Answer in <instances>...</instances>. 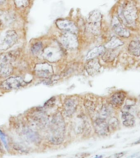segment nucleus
I'll use <instances>...</instances> for the list:
<instances>
[{"label": "nucleus", "instance_id": "f257e3e1", "mask_svg": "<svg viewBox=\"0 0 140 158\" xmlns=\"http://www.w3.org/2000/svg\"><path fill=\"white\" fill-rule=\"evenodd\" d=\"M49 127V135H48V141L50 143L53 145H60L64 141L65 125L64 119L62 117V114H55L52 118L51 121L48 123Z\"/></svg>", "mask_w": 140, "mask_h": 158}, {"label": "nucleus", "instance_id": "f03ea898", "mask_svg": "<svg viewBox=\"0 0 140 158\" xmlns=\"http://www.w3.org/2000/svg\"><path fill=\"white\" fill-rule=\"evenodd\" d=\"M120 14V19L124 21L126 24L132 25L136 21L138 18V12L136 8L135 5L133 2H128L125 5V7H122L121 9V12H119Z\"/></svg>", "mask_w": 140, "mask_h": 158}, {"label": "nucleus", "instance_id": "7ed1b4c3", "mask_svg": "<svg viewBox=\"0 0 140 158\" xmlns=\"http://www.w3.org/2000/svg\"><path fill=\"white\" fill-rule=\"evenodd\" d=\"M102 17V13L98 10H94L89 15V29L92 33L95 35H98L100 33Z\"/></svg>", "mask_w": 140, "mask_h": 158}, {"label": "nucleus", "instance_id": "20e7f679", "mask_svg": "<svg viewBox=\"0 0 140 158\" xmlns=\"http://www.w3.org/2000/svg\"><path fill=\"white\" fill-rule=\"evenodd\" d=\"M18 40V35L15 31H7L0 40V49L7 50L12 48Z\"/></svg>", "mask_w": 140, "mask_h": 158}, {"label": "nucleus", "instance_id": "39448f33", "mask_svg": "<svg viewBox=\"0 0 140 158\" xmlns=\"http://www.w3.org/2000/svg\"><path fill=\"white\" fill-rule=\"evenodd\" d=\"M26 85V82L20 76H12L6 79L2 84V88L6 90L19 89Z\"/></svg>", "mask_w": 140, "mask_h": 158}, {"label": "nucleus", "instance_id": "423d86ee", "mask_svg": "<svg viewBox=\"0 0 140 158\" xmlns=\"http://www.w3.org/2000/svg\"><path fill=\"white\" fill-rule=\"evenodd\" d=\"M34 71H35L36 76L43 79L51 78L53 75L52 66L47 62L36 64Z\"/></svg>", "mask_w": 140, "mask_h": 158}, {"label": "nucleus", "instance_id": "0eeeda50", "mask_svg": "<svg viewBox=\"0 0 140 158\" xmlns=\"http://www.w3.org/2000/svg\"><path fill=\"white\" fill-rule=\"evenodd\" d=\"M22 135L26 141L30 142L31 143L35 145H39L41 143V136L38 131L34 130L33 128L25 126L22 128Z\"/></svg>", "mask_w": 140, "mask_h": 158}, {"label": "nucleus", "instance_id": "6e6552de", "mask_svg": "<svg viewBox=\"0 0 140 158\" xmlns=\"http://www.w3.org/2000/svg\"><path fill=\"white\" fill-rule=\"evenodd\" d=\"M60 41L67 49H74L78 46V40L76 35L71 32H63L60 37Z\"/></svg>", "mask_w": 140, "mask_h": 158}, {"label": "nucleus", "instance_id": "1a4fd4ad", "mask_svg": "<svg viewBox=\"0 0 140 158\" xmlns=\"http://www.w3.org/2000/svg\"><path fill=\"white\" fill-rule=\"evenodd\" d=\"M31 120L32 124L38 128H43L49 123L47 115L42 110H37L32 116H31Z\"/></svg>", "mask_w": 140, "mask_h": 158}, {"label": "nucleus", "instance_id": "9d476101", "mask_svg": "<svg viewBox=\"0 0 140 158\" xmlns=\"http://www.w3.org/2000/svg\"><path fill=\"white\" fill-rule=\"evenodd\" d=\"M93 127L94 131L98 136H107L109 135L110 129L108 126V123L105 119L97 117L93 121Z\"/></svg>", "mask_w": 140, "mask_h": 158}, {"label": "nucleus", "instance_id": "9b49d317", "mask_svg": "<svg viewBox=\"0 0 140 158\" xmlns=\"http://www.w3.org/2000/svg\"><path fill=\"white\" fill-rule=\"evenodd\" d=\"M43 57L50 62L57 61L62 57V52L59 48L53 47V46H49V47L46 48L45 49L43 50Z\"/></svg>", "mask_w": 140, "mask_h": 158}, {"label": "nucleus", "instance_id": "f8f14e48", "mask_svg": "<svg viewBox=\"0 0 140 158\" xmlns=\"http://www.w3.org/2000/svg\"><path fill=\"white\" fill-rule=\"evenodd\" d=\"M112 26L113 31H115V33L117 34L119 37L121 38H129L130 36V32L129 30L125 28V26L122 25L120 19L117 18V17H114L112 18Z\"/></svg>", "mask_w": 140, "mask_h": 158}, {"label": "nucleus", "instance_id": "ddd939ff", "mask_svg": "<svg viewBox=\"0 0 140 158\" xmlns=\"http://www.w3.org/2000/svg\"><path fill=\"white\" fill-rule=\"evenodd\" d=\"M78 106V102L75 98H67L63 104V113L65 116L71 117L76 112Z\"/></svg>", "mask_w": 140, "mask_h": 158}, {"label": "nucleus", "instance_id": "4468645a", "mask_svg": "<svg viewBox=\"0 0 140 158\" xmlns=\"http://www.w3.org/2000/svg\"><path fill=\"white\" fill-rule=\"evenodd\" d=\"M56 26L59 30L63 31L64 32H71V33L76 34L78 31V29L76 27V24L73 21L67 19H58L56 21Z\"/></svg>", "mask_w": 140, "mask_h": 158}, {"label": "nucleus", "instance_id": "2eb2a0df", "mask_svg": "<svg viewBox=\"0 0 140 158\" xmlns=\"http://www.w3.org/2000/svg\"><path fill=\"white\" fill-rule=\"evenodd\" d=\"M85 71L91 76H96L101 71V64L97 58L88 60L85 64Z\"/></svg>", "mask_w": 140, "mask_h": 158}, {"label": "nucleus", "instance_id": "dca6fc26", "mask_svg": "<svg viewBox=\"0 0 140 158\" xmlns=\"http://www.w3.org/2000/svg\"><path fill=\"white\" fill-rule=\"evenodd\" d=\"M126 99V94L124 92H117L110 98V104L113 106L119 107L123 105Z\"/></svg>", "mask_w": 140, "mask_h": 158}, {"label": "nucleus", "instance_id": "f3484780", "mask_svg": "<svg viewBox=\"0 0 140 158\" xmlns=\"http://www.w3.org/2000/svg\"><path fill=\"white\" fill-rule=\"evenodd\" d=\"M121 121L124 126L130 128L135 125V119L134 116L130 111H121Z\"/></svg>", "mask_w": 140, "mask_h": 158}, {"label": "nucleus", "instance_id": "a211bd4d", "mask_svg": "<svg viewBox=\"0 0 140 158\" xmlns=\"http://www.w3.org/2000/svg\"><path fill=\"white\" fill-rule=\"evenodd\" d=\"M105 47L104 46H98L92 50H90L89 52L86 55V60L94 59V58H97V57L99 56H102V54L105 52Z\"/></svg>", "mask_w": 140, "mask_h": 158}, {"label": "nucleus", "instance_id": "6ab92c4d", "mask_svg": "<svg viewBox=\"0 0 140 158\" xmlns=\"http://www.w3.org/2000/svg\"><path fill=\"white\" fill-rule=\"evenodd\" d=\"M13 68L11 63H2L0 62V77L6 78L12 73Z\"/></svg>", "mask_w": 140, "mask_h": 158}, {"label": "nucleus", "instance_id": "aec40b11", "mask_svg": "<svg viewBox=\"0 0 140 158\" xmlns=\"http://www.w3.org/2000/svg\"><path fill=\"white\" fill-rule=\"evenodd\" d=\"M128 51L130 54L139 57L140 56V41L139 40H133L130 43L128 47Z\"/></svg>", "mask_w": 140, "mask_h": 158}, {"label": "nucleus", "instance_id": "412c9836", "mask_svg": "<svg viewBox=\"0 0 140 158\" xmlns=\"http://www.w3.org/2000/svg\"><path fill=\"white\" fill-rule=\"evenodd\" d=\"M122 45H123V42L119 38L114 36V37H112L111 39L109 42L107 43V44L105 45V47L107 48V49H116V48L121 47Z\"/></svg>", "mask_w": 140, "mask_h": 158}, {"label": "nucleus", "instance_id": "4be33fe9", "mask_svg": "<svg viewBox=\"0 0 140 158\" xmlns=\"http://www.w3.org/2000/svg\"><path fill=\"white\" fill-rule=\"evenodd\" d=\"M112 113V107L109 106V105H107V104H103L102 106L100 109V112H99V117L102 119H106L107 117L111 116Z\"/></svg>", "mask_w": 140, "mask_h": 158}, {"label": "nucleus", "instance_id": "5701e85b", "mask_svg": "<svg viewBox=\"0 0 140 158\" xmlns=\"http://www.w3.org/2000/svg\"><path fill=\"white\" fill-rule=\"evenodd\" d=\"M116 57H117V53L114 52V49H108L106 50L104 53L102 54V59L105 62H110L113 61Z\"/></svg>", "mask_w": 140, "mask_h": 158}, {"label": "nucleus", "instance_id": "b1692460", "mask_svg": "<svg viewBox=\"0 0 140 158\" xmlns=\"http://www.w3.org/2000/svg\"><path fill=\"white\" fill-rule=\"evenodd\" d=\"M13 148H14L15 151H17V152L22 154H27L30 152L27 147L23 145L22 143H13Z\"/></svg>", "mask_w": 140, "mask_h": 158}, {"label": "nucleus", "instance_id": "393cba45", "mask_svg": "<svg viewBox=\"0 0 140 158\" xmlns=\"http://www.w3.org/2000/svg\"><path fill=\"white\" fill-rule=\"evenodd\" d=\"M42 50H43V44L42 42H36L32 46H31V53L33 55H38L41 52H42Z\"/></svg>", "mask_w": 140, "mask_h": 158}, {"label": "nucleus", "instance_id": "a878e982", "mask_svg": "<svg viewBox=\"0 0 140 158\" xmlns=\"http://www.w3.org/2000/svg\"><path fill=\"white\" fill-rule=\"evenodd\" d=\"M108 126H109L110 130H117V129H118L119 125H120V123H119V120H117V118L116 117H111L108 120Z\"/></svg>", "mask_w": 140, "mask_h": 158}, {"label": "nucleus", "instance_id": "bb28decb", "mask_svg": "<svg viewBox=\"0 0 140 158\" xmlns=\"http://www.w3.org/2000/svg\"><path fill=\"white\" fill-rule=\"evenodd\" d=\"M31 0H14L15 6L17 8H25L30 5Z\"/></svg>", "mask_w": 140, "mask_h": 158}, {"label": "nucleus", "instance_id": "cd10ccee", "mask_svg": "<svg viewBox=\"0 0 140 158\" xmlns=\"http://www.w3.org/2000/svg\"><path fill=\"white\" fill-rule=\"evenodd\" d=\"M84 106H85L86 109L89 111H93L95 108V102L93 100H91L89 98H86L84 100Z\"/></svg>", "mask_w": 140, "mask_h": 158}, {"label": "nucleus", "instance_id": "c85d7f7f", "mask_svg": "<svg viewBox=\"0 0 140 158\" xmlns=\"http://www.w3.org/2000/svg\"><path fill=\"white\" fill-rule=\"evenodd\" d=\"M0 139H1V141H2V144L4 145L5 148L6 150L8 151V149H9V146H8V140H7V135L5 134L2 130H0Z\"/></svg>", "mask_w": 140, "mask_h": 158}, {"label": "nucleus", "instance_id": "c756f323", "mask_svg": "<svg viewBox=\"0 0 140 158\" xmlns=\"http://www.w3.org/2000/svg\"><path fill=\"white\" fill-rule=\"evenodd\" d=\"M127 153L126 152H117V153H115V154H112L110 156H108L107 158H121L123 157Z\"/></svg>", "mask_w": 140, "mask_h": 158}, {"label": "nucleus", "instance_id": "7c9ffc66", "mask_svg": "<svg viewBox=\"0 0 140 158\" xmlns=\"http://www.w3.org/2000/svg\"><path fill=\"white\" fill-rule=\"evenodd\" d=\"M55 100H56V98H55L54 97L52 98H50L48 101H47L45 102V104H44V106H47V107H50V106H52L54 105L55 103Z\"/></svg>", "mask_w": 140, "mask_h": 158}, {"label": "nucleus", "instance_id": "2f4dec72", "mask_svg": "<svg viewBox=\"0 0 140 158\" xmlns=\"http://www.w3.org/2000/svg\"><path fill=\"white\" fill-rule=\"evenodd\" d=\"M0 152H4V150H3V146H2V143L0 139Z\"/></svg>", "mask_w": 140, "mask_h": 158}, {"label": "nucleus", "instance_id": "473e14b6", "mask_svg": "<svg viewBox=\"0 0 140 158\" xmlns=\"http://www.w3.org/2000/svg\"><path fill=\"white\" fill-rule=\"evenodd\" d=\"M7 2V0H0V6H2L5 3V2Z\"/></svg>", "mask_w": 140, "mask_h": 158}, {"label": "nucleus", "instance_id": "72a5a7b5", "mask_svg": "<svg viewBox=\"0 0 140 158\" xmlns=\"http://www.w3.org/2000/svg\"><path fill=\"white\" fill-rule=\"evenodd\" d=\"M134 145H137V144H140V139H138L137 141H135L134 143Z\"/></svg>", "mask_w": 140, "mask_h": 158}, {"label": "nucleus", "instance_id": "f704fd0d", "mask_svg": "<svg viewBox=\"0 0 140 158\" xmlns=\"http://www.w3.org/2000/svg\"><path fill=\"white\" fill-rule=\"evenodd\" d=\"M2 15H3V12H2V10H0V17H1V16H2Z\"/></svg>", "mask_w": 140, "mask_h": 158}, {"label": "nucleus", "instance_id": "c9c22d12", "mask_svg": "<svg viewBox=\"0 0 140 158\" xmlns=\"http://www.w3.org/2000/svg\"><path fill=\"white\" fill-rule=\"evenodd\" d=\"M95 158H102V156H97Z\"/></svg>", "mask_w": 140, "mask_h": 158}, {"label": "nucleus", "instance_id": "e433bc0d", "mask_svg": "<svg viewBox=\"0 0 140 158\" xmlns=\"http://www.w3.org/2000/svg\"><path fill=\"white\" fill-rule=\"evenodd\" d=\"M1 24H2V21H1V20H0V26H1Z\"/></svg>", "mask_w": 140, "mask_h": 158}]
</instances>
